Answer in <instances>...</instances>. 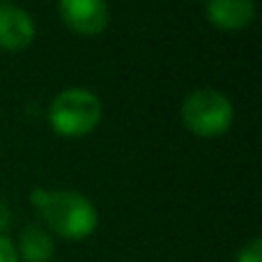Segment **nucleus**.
<instances>
[{
	"label": "nucleus",
	"instance_id": "7ed1b4c3",
	"mask_svg": "<svg viewBox=\"0 0 262 262\" xmlns=\"http://www.w3.org/2000/svg\"><path fill=\"white\" fill-rule=\"evenodd\" d=\"M232 104L223 92L212 88L193 90L182 104V122L195 136L214 138L230 129L232 124Z\"/></svg>",
	"mask_w": 262,
	"mask_h": 262
},
{
	"label": "nucleus",
	"instance_id": "39448f33",
	"mask_svg": "<svg viewBox=\"0 0 262 262\" xmlns=\"http://www.w3.org/2000/svg\"><path fill=\"white\" fill-rule=\"evenodd\" d=\"M35 39V21L21 7L0 5V49L21 51Z\"/></svg>",
	"mask_w": 262,
	"mask_h": 262
},
{
	"label": "nucleus",
	"instance_id": "f257e3e1",
	"mask_svg": "<svg viewBox=\"0 0 262 262\" xmlns=\"http://www.w3.org/2000/svg\"><path fill=\"white\" fill-rule=\"evenodd\" d=\"M30 203L41 214L46 226L64 239H85L99 223L95 205L76 191L35 189L30 193Z\"/></svg>",
	"mask_w": 262,
	"mask_h": 262
},
{
	"label": "nucleus",
	"instance_id": "20e7f679",
	"mask_svg": "<svg viewBox=\"0 0 262 262\" xmlns=\"http://www.w3.org/2000/svg\"><path fill=\"white\" fill-rule=\"evenodd\" d=\"M58 14L69 30L83 37L99 35L108 26L106 0H58Z\"/></svg>",
	"mask_w": 262,
	"mask_h": 262
},
{
	"label": "nucleus",
	"instance_id": "1a4fd4ad",
	"mask_svg": "<svg viewBox=\"0 0 262 262\" xmlns=\"http://www.w3.org/2000/svg\"><path fill=\"white\" fill-rule=\"evenodd\" d=\"M0 262H21L16 253V246L9 237L0 235Z\"/></svg>",
	"mask_w": 262,
	"mask_h": 262
},
{
	"label": "nucleus",
	"instance_id": "6e6552de",
	"mask_svg": "<svg viewBox=\"0 0 262 262\" xmlns=\"http://www.w3.org/2000/svg\"><path fill=\"white\" fill-rule=\"evenodd\" d=\"M235 262H262V239L253 237L251 242H246L239 251H237Z\"/></svg>",
	"mask_w": 262,
	"mask_h": 262
},
{
	"label": "nucleus",
	"instance_id": "0eeeda50",
	"mask_svg": "<svg viewBox=\"0 0 262 262\" xmlns=\"http://www.w3.org/2000/svg\"><path fill=\"white\" fill-rule=\"evenodd\" d=\"M14 246H16L18 260L23 262H51L55 253L53 237L41 226H26L18 235V244Z\"/></svg>",
	"mask_w": 262,
	"mask_h": 262
},
{
	"label": "nucleus",
	"instance_id": "f03ea898",
	"mask_svg": "<svg viewBox=\"0 0 262 262\" xmlns=\"http://www.w3.org/2000/svg\"><path fill=\"white\" fill-rule=\"evenodd\" d=\"M49 122L60 136H85L101 122V99L85 88H67L51 101Z\"/></svg>",
	"mask_w": 262,
	"mask_h": 262
},
{
	"label": "nucleus",
	"instance_id": "423d86ee",
	"mask_svg": "<svg viewBox=\"0 0 262 262\" xmlns=\"http://www.w3.org/2000/svg\"><path fill=\"white\" fill-rule=\"evenodd\" d=\"M207 18L221 30H244L255 18L253 0H207Z\"/></svg>",
	"mask_w": 262,
	"mask_h": 262
}]
</instances>
